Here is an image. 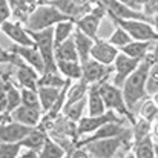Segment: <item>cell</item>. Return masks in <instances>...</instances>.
Instances as JSON below:
<instances>
[{
    "label": "cell",
    "instance_id": "obj_1",
    "mask_svg": "<svg viewBox=\"0 0 158 158\" xmlns=\"http://www.w3.org/2000/svg\"><path fill=\"white\" fill-rule=\"evenodd\" d=\"M152 52V51H151ZM151 52L149 55L140 61V64L137 66V69L126 78L124 85L121 86L126 103L129 106V109L134 112L135 106L141 103L149 94H148V77H149V69H151Z\"/></svg>",
    "mask_w": 158,
    "mask_h": 158
},
{
    "label": "cell",
    "instance_id": "obj_2",
    "mask_svg": "<svg viewBox=\"0 0 158 158\" xmlns=\"http://www.w3.org/2000/svg\"><path fill=\"white\" fill-rule=\"evenodd\" d=\"M63 20H72V19L63 14L58 8H55L51 3H39L26 19L25 26L28 31H42L46 28H52L58 22Z\"/></svg>",
    "mask_w": 158,
    "mask_h": 158
},
{
    "label": "cell",
    "instance_id": "obj_3",
    "mask_svg": "<svg viewBox=\"0 0 158 158\" xmlns=\"http://www.w3.org/2000/svg\"><path fill=\"white\" fill-rule=\"evenodd\" d=\"M98 86H100V94L103 97L106 109L117 112L118 115L127 118V121L131 124H134L135 123V115H134V112L129 109V106L126 103L123 89L118 88V86H115L110 80H106V81L98 83Z\"/></svg>",
    "mask_w": 158,
    "mask_h": 158
},
{
    "label": "cell",
    "instance_id": "obj_4",
    "mask_svg": "<svg viewBox=\"0 0 158 158\" xmlns=\"http://www.w3.org/2000/svg\"><path fill=\"white\" fill-rule=\"evenodd\" d=\"M31 37L35 42V46L43 57L45 72L46 71H58L57 58H55V40H54V26L42 31H29Z\"/></svg>",
    "mask_w": 158,
    "mask_h": 158
},
{
    "label": "cell",
    "instance_id": "obj_5",
    "mask_svg": "<svg viewBox=\"0 0 158 158\" xmlns=\"http://www.w3.org/2000/svg\"><path fill=\"white\" fill-rule=\"evenodd\" d=\"M115 26H121L127 34L132 37V40H151L157 42L158 32L154 28L152 22L148 20H120V19H112Z\"/></svg>",
    "mask_w": 158,
    "mask_h": 158
},
{
    "label": "cell",
    "instance_id": "obj_6",
    "mask_svg": "<svg viewBox=\"0 0 158 158\" xmlns=\"http://www.w3.org/2000/svg\"><path fill=\"white\" fill-rule=\"evenodd\" d=\"M12 68V80L20 88H29V89H39V78L40 72H37L31 64L23 61L17 54L14 61L11 63Z\"/></svg>",
    "mask_w": 158,
    "mask_h": 158
},
{
    "label": "cell",
    "instance_id": "obj_7",
    "mask_svg": "<svg viewBox=\"0 0 158 158\" xmlns=\"http://www.w3.org/2000/svg\"><path fill=\"white\" fill-rule=\"evenodd\" d=\"M140 61H141V60L134 58V57H129V55H126L124 52L120 51L118 55H117V58H115L114 63H112L114 71H112V75H110V81H112L115 86L121 88V86L124 85L126 78L137 69V66L140 64Z\"/></svg>",
    "mask_w": 158,
    "mask_h": 158
},
{
    "label": "cell",
    "instance_id": "obj_8",
    "mask_svg": "<svg viewBox=\"0 0 158 158\" xmlns=\"http://www.w3.org/2000/svg\"><path fill=\"white\" fill-rule=\"evenodd\" d=\"M100 3L105 6L107 17L112 19H120V20H148L152 22L151 17H148L143 11H137L132 9L129 6H126L124 3H121L120 0H100Z\"/></svg>",
    "mask_w": 158,
    "mask_h": 158
},
{
    "label": "cell",
    "instance_id": "obj_9",
    "mask_svg": "<svg viewBox=\"0 0 158 158\" xmlns=\"http://www.w3.org/2000/svg\"><path fill=\"white\" fill-rule=\"evenodd\" d=\"M105 15H107L105 6L98 2V3L92 5V9H91L88 14H85L83 17H80V19L75 22V26H77L80 31H83L85 34H88L89 37L97 39L98 28H100V23H102V20L105 19Z\"/></svg>",
    "mask_w": 158,
    "mask_h": 158
},
{
    "label": "cell",
    "instance_id": "obj_10",
    "mask_svg": "<svg viewBox=\"0 0 158 158\" xmlns=\"http://www.w3.org/2000/svg\"><path fill=\"white\" fill-rule=\"evenodd\" d=\"M124 117L118 115L114 110H106L102 115H86L83 117L78 123H77V135L78 137H85V135H91L94 134L97 129H100L105 123L107 121H114V120H121ZM127 120V118H126Z\"/></svg>",
    "mask_w": 158,
    "mask_h": 158
},
{
    "label": "cell",
    "instance_id": "obj_11",
    "mask_svg": "<svg viewBox=\"0 0 158 158\" xmlns=\"http://www.w3.org/2000/svg\"><path fill=\"white\" fill-rule=\"evenodd\" d=\"M83 66V80L89 85H95V83H102L106 80H110V75H112V64H103L94 58H89L86 61L81 63Z\"/></svg>",
    "mask_w": 158,
    "mask_h": 158
},
{
    "label": "cell",
    "instance_id": "obj_12",
    "mask_svg": "<svg viewBox=\"0 0 158 158\" xmlns=\"http://www.w3.org/2000/svg\"><path fill=\"white\" fill-rule=\"evenodd\" d=\"M0 32H3L8 39H11L12 43L15 45H25V46H34L35 42L34 39L31 37L29 31L26 29L25 23L19 22V20H6L3 25H2V29Z\"/></svg>",
    "mask_w": 158,
    "mask_h": 158
},
{
    "label": "cell",
    "instance_id": "obj_13",
    "mask_svg": "<svg viewBox=\"0 0 158 158\" xmlns=\"http://www.w3.org/2000/svg\"><path fill=\"white\" fill-rule=\"evenodd\" d=\"M32 129V126L14 121L12 118L0 121V143H20Z\"/></svg>",
    "mask_w": 158,
    "mask_h": 158
},
{
    "label": "cell",
    "instance_id": "obj_14",
    "mask_svg": "<svg viewBox=\"0 0 158 158\" xmlns=\"http://www.w3.org/2000/svg\"><path fill=\"white\" fill-rule=\"evenodd\" d=\"M129 121L126 118H121V120H114V121H107L105 123L100 129H97L94 134H91V137H86V138H81L77 141L78 146H83L92 140H98V138H109V137H117V135H121L124 134L129 126H126ZM131 124V123H129Z\"/></svg>",
    "mask_w": 158,
    "mask_h": 158
},
{
    "label": "cell",
    "instance_id": "obj_15",
    "mask_svg": "<svg viewBox=\"0 0 158 158\" xmlns=\"http://www.w3.org/2000/svg\"><path fill=\"white\" fill-rule=\"evenodd\" d=\"M9 51L14 54H17L23 61H26L28 64H31L37 72L43 74L45 72V61H43V57L39 51V48L34 45V46H25V45H15L12 43V46L9 48Z\"/></svg>",
    "mask_w": 158,
    "mask_h": 158
},
{
    "label": "cell",
    "instance_id": "obj_16",
    "mask_svg": "<svg viewBox=\"0 0 158 158\" xmlns=\"http://www.w3.org/2000/svg\"><path fill=\"white\" fill-rule=\"evenodd\" d=\"M118 52H120V49L117 46H114L109 40H102L97 37L94 42V46L91 49V58L110 66L114 63V60L117 58Z\"/></svg>",
    "mask_w": 158,
    "mask_h": 158
},
{
    "label": "cell",
    "instance_id": "obj_17",
    "mask_svg": "<svg viewBox=\"0 0 158 158\" xmlns=\"http://www.w3.org/2000/svg\"><path fill=\"white\" fill-rule=\"evenodd\" d=\"M11 118L14 121H19V123H23L26 126H39L42 117H43V110L40 107H31V106L26 105H20L17 109H14L11 114Z\"/></svg>",
    "mask_w": 158,
    "mask_h": 158
},
{
    "label": "cell",
    "instance_id": "obj_18",
    "mask_svg": "<svg viewBox=\"0 0 158 158\" xmlns=\"http://www.w3.org/2000/svg\"><path fill=\"white\" fill-rule=\"evenodd\" d=\"M154 45H155V42H151V40H132L126 46H123L120 51L124 52L126 55H129V57L144 60L149 55V52L152 51Z\"/></svg>",
    "mask_w": 158,
    "mask_h": 158
},
{
    "label": "cell",
    "instance_id": "obj_19",
    "mask_svg": "<svg viewBox=\"0 0 158 158\" xmlns=\"http://www.w3.org/2000/svg\"><path fill=\"white\" fill-rule=\"evenodd\" d=\"M74 37V42H75V48H77V52H78V58L80 61H86L91 58V49L94 46V42L95 39L89 37L88 34H85L83 31H80L77 26H75V31L72 34Z\"/></svg>",
    "mask_w": 158,
    "mask_h": 158
},
{
    "label": "cell",
    "instance_id": "obj_20",
    "mask_svg": "<svg viewBox=\"0 0 158 158\" xmlns=\"http://www.w3.org/2000/svg\"><path fill=\"white\" fill-rule=\"evenodd\" d=\"M86 100H88V106H86L88 107V115H102V114H105L106 110H107L105 102H103V97L100 94L98 83L89 86Z\"/></svg>",
    "mask_w": 158,
    "mask_h": 158
},
{
    "label": "cell",
    "instance_id": "obj_21",
    "mask_svg": "<svg viewBox=\"0 0 158 158\" xmlns=\"http://www.w3.org/2000/svg\"><path fill=\"white\" fill-rule=\"evenodd\" d=\"M57 69L60 74H63L66 78L75 81L83 77V66L80 60H58Z\"/></svg>",
    "mask_w": 158,
    "mask_h": 158
},
{
    "label": "cell",
    "instance_id": "obj_22",
    "mask_svg": "<svg viewBox=\"0 0 158 158\" xmlns=\"http://www.w3.org/2000/svg\"><path fill=\"white\" fill-rule=\"evenodd\" d=\"M46 138H48V132H46L45 129L35 126V127L20 141V144H22V148H28V149H34V151H39V152H40V149L43 148V144H45V141H46Z\"/></svg>",
    "mask_w": 158,
    "mask_h": 158
},
{
    "label": "cell",
    "instance_id": "obj_23",
    "mask_svg": "<svg viewBox=\"0 0 158 158\" xmlns=\"http://www.w3.org/2000/svg\"><path fill=\"white\" fill-rule=\"evenodd\" d=\"M154 146H155V143L152 141V134L148 135V137H143V138H140V140H134V143H132L134 157H137V158H154L155 157Z\"/></svg>",
    "mask_w": 158,
    "mask_h": 158
},
{
    "label": "cell",
    "instance_id": "obj_24",
    "mask_svg": "<svg viewBox=\"0 0 158 158\" xmlns=\"http://www.w3.org/2000/svg\"><path fill=\"white\" fill-rule=\"evenodd\" d=\"M63 88H51V86H39L37 92H39V98H40V105H42V110L43 114H46L54 103L57 102L60 92Z\"/></svg>",
    "mask_w": 158,
    "mask_h": 158
},
{
    "label": "cell",
    "instance_id": "obj_25",
    "mask_svg": "<svg viewBox=\"0 0 158 158\" xmlns=\"http://www.w3.org/2000/svg\"><path fill=\"white\" fill-rule=\"evenodd\" d=\"M151 69H149V77H148V94L149 97L152 94L158 92V40L155 42L152 52H151Z\"/></svg>",
    "mask_w": 158,
    "mask_h": 158
},
{
    "label": "cell",
    "instance_id": "obj_26",
    "mask_svg": "<svg viewBox=\"0 0 158 158\" xmlns=\"http://www.w3.org/2000/svg\"><path fill=\"white\" fill-rule=\"evenodd\" d=\"M72 80L66 78L63 74H60L58 71H46L43 74H40L39 78V86H51V88H64L66 85H69Z\"/></svg>",
    "mask_w": 158,
    "mask_h": 158
},
{
    "label": "cell",
    "instance_id": "obj_27",
    "mask_svg": "<svg viewBox=\"0 0 158 158\" xmlns=\"http://www.w3.org/2000/svg\"><path fill=\"white\" fill-rule=\"evenodd\" d=\"M6 92H8V106H6V114H11L14 109H17L22 105V89L20 86L11 78L6 80Z\"/></svg>",
    "mask_w": 158,
    "mask_h": 158
},
{
    "label": "cell",
    "instance_id": "obj_28",
    "mask_svg": "<svg viewBox=\"0 0 158 158\" xmlns=\"http://www.w3.org/2000/svg\"><path fill=\"white\" fill-rule=\"evenodd\" d=\"M88 106V100H86V97L85 98H81V100H77V102H74V103H71V105H66L63 107V115L64 117H68L71 121H74V123H78L83 117H85V112H86V107Z\"/></svg>",
    "mask_w": 158,
    "mask_h": 158
},
{
    "label": "cell",
    "instance_id": "obj_29",
    "mask_svg": "<svg viewBox=\"0 0 158 158\" xmlns=\"http://www.w3.org/2000/svg\"><path fill=\"white\" fill-rule=\"evenodd\" d=\"M55 58H57V61L58 60H80L74 37H69L68 40H64L63 43L55 46Z\"/></svg>",
    "mask_w": 158,
    "mask_h": 158
},
{
    "label": "cell",
    "instance_id": "obj_30",
    "mask_svg": "<svg viewBox=\"0 0 158 158\" xmlns=\"http://www.w3.org/2000/svg\"><path fill=\"white\" fill-rule=\"evenodd\" d=\"M75 31V22L74 20H63L58 22L54 26V40H55V46L63 43L64 40H68L69 37H72Z\"/></svg>",
    "mask_w": 158,
    "mask_h": 158
},
{
    "label": "cell",
    "instance_id": "obj_31",
    "mask_svg": "<svg viewBox=\"0 0 158 158\" xmlns=\"http://www.w3.org/2000/svg\"><path fill=\"white\" fill-rule=\"evenodd\" d=\"M89 83H86L83 78H80V80H75V83L74 85H71L69 86V89H68V97H66V105H71V103H74V102H77V100H81V98H85L86 95H88V91H89Z\"/></svg>",
    "mask_w": 158,
    "mask_h": 158
},
{
    "label": "cell",
    "instance_id": "obj_32",
    "mask_svg": "<svg viewBox=\"0 0 158 158\" xmlns=\"http://www.w3.org/2000/svg\"><path fill=\"white\" fill-rule=\"evenodd\" d=\"M61 158V157H66V149L60 144V143H57L54 138H51L49 135H48V138H46V141H45V144H43V148L40 149V158Z\"/></svg>",
    "mask_w": 158,
    "mask_h": 158
},
{
    "label": "cell",
    "instance_id": "obj_33",
    "mask_svg": "<svg viewBox=\"0 0 158 158\" xmlns=\"http://www.w3.org/2000/svg\"><path fill=\"white\" fill-rule=\"evenodd\" d=\"M131 127H132L134 140H140V138L148 137V135L152 134V121H149V120H146L140 115L135 118V123L131 124Z\"/></svg>",
    "mask_w": 158,
    "mask_h": 158
},
{
    "label": "cell",
    "instance_id": "obj_34",
    "mask_svg": "<svg viewBox=\"0 0 158 158\" xmlns=\"http://www.w3.org/2000/svg\"><path fill=\"white\" fill-rule=\"evenodd\" d=\"M114 46H117L118 49H121L123 46H126L129 42H132V37L127 34V31H124L121 26H117L115 31L110 34V37L107 39Z\"/></svg>",
    "mask_w": 158,
    "mask_h": 158
},
{
    "label": "cell",
    "instance_id": "obj_35",
    "mask_svg": "<svg viewBox=\"0 0 158 158\" xmlns=\"http://www.w3.org/2000/svg\"><path fill=\"white\" fill-rule=\"evenodd\" d=\"M158 115V106L155 105V102L151 98H144L143 103H141V107H140V117L149 120V121H154Z\"/></svg>",
    "mask_w": 158,
    "mask_h": 158
},
{
    "label": "cell",
    "instance_id": "obj_36",
    "mask_svg": "<svg viewBox=\"0 0 158 158\" xmlns=\"http://www.w3.org/2000/svg\"><path fill=\"white\" fill-rule=\"evenodd\" d=\"M22 89V105L31 106V107H40V98L37 89H29V88H20Z\"/></svg>",
    "mask_w": 158,
    "mask_h": 158
},
{
    "label": "cell",
    "instance_id": "obj_37",
    "mask_svg": "<svg viewBox=\"0 0 158 158\" xmlns=\"http://www.w3.org/2000/svg\"><path fill=\"white\" fill-rule=\"evenodd\" d=\"M20 151V143H0V158H17Z\"/></svg>",
    "mask_w": 158,
    "mask_h": 158
},
{
    "label": "cell",
    "instance_id": "obj_38",
    "mask_svg": "<svg viewBox=\"0 0 158 158\" xmlns=\"http://www.w3.org/2000/svg\"><path fill=\"white\" fill-rule=\"evenodd\" d=\"M11 17H12V9H11L9 0H0V29H2V25Z\"/></svg>",
    "mask_w": 158,
    "mask_h": 158
},
{
    "label": "cell",
    "instance_id": "obj_39",
    "mask_svg": "<svg viewBox=\"0 0 158 158\" xmlns=\"http://www.w3.org/2000/svg\"><path fill=\"white\" fill-rule=\"evenodd\" d=\"M141 2H143V12L152 19L158 12V0H141Z\"/></svg>",
    "mask_w": 158,
    "mask_h": 158
},
{
    "label": "cell",
    "instance_id": "obj_40",
    "mask_svg": "<svg viewBox=\"0 0 158 158\" xmlns=\"http://www.w3.org/2000/svg\"><path fill=\"white\" fill-rule=\"evenodd\" d=\"M8 106V92H6V80L0 83V114H6Z\"/></svg>",
    "mask_w": 158,
    "mask_h": 158
},
{
    "label": "cell",
    "instance_id": "obj_41",
    "mask_svg": "<svg viewBox=\"0 0 158 158\" xmlns=\"http://www.w3.org/2000/svg\"><path fill=\"white\" fill-rule=\"evenodd\" d=\"M15 58V54L11 52L9 49L5 51L3 48H0V64H11Z\"/></svg>",
    "mask_w": 158,
    "mask_h": 158
},
{
    "label": "cell",
    "instance_id": "obj_42",
    "mask_svg": "<svg viewBox=\"0 0 158 158\" xmlns=\"http://www.w3.org/2000/svg\"><path fill=\"white\" fill-rule=\"evenodd\" d=\"M20 158H40V152L39 151H34V149H28V148H22L20 151Z\"/></svg>",
    "mask_w": 158,
    "mask_h": 158
},
{
    "label": "cell",
    "instance_id": "obj_43",
    "mask_svg": "<svg viewBox=\"0 0 158 158\" xmlns=\"http://www.w3.org/2000/svg\"><path fill=\"white\" fill-rule=\"evenodd\" d=\"M121 3H124L126 6L137 9V11H143V2L141 0H120Z\"/></svg>",
    "mask_w": 158,
    "mask_h": 158
},
{
    "label": "cell",
    "instance_id": "obj_44",
    "mask_svg": "<svg viewBox=\"0 0 158 158\" xmlns=\"http://www.w3.org/2000/svg\"><path fill=\"white\" fill-rule=\"evenodd\" d=\"M11 77H12V68H11V64H9L8 69L0 68V83L5 81V80H8V78H11Z\"/></svg>",
    "mask_w": 158,
    "mask_h": 158
},
{
    "label": "cell",
    "instance_id": "obj_45",
    "mask_svg": "<svg viewBox=\"0 0 158 158\" xmlns=\"http://www.w3.org/2000/svg\"><path fill=\"white\" fill-rule=\"evenodd\" d=\"M152 138H157L158 140V121H152Z\"/></svg>",
    "mask_w": 158,
    "mask_h": 158
},
{
    "label": "cell",
    "instance_id": "obj_46",
    "mask_svg": "<svg viewBox=\"0 0 158 158\" xmlns=\"http://www.w3.org/2000/svg\"><path fill=\"white\" fill-rule=\"evenodd\" d=\"M152 23H154V28L157 29V32H158V12L152 17Z\"/></svg>",
    "mask_w": 158,
    "mask_h": 158
},
{
    "label": "cell",
    "instance_id": "obj_47",
    "mask_svg": "<svg viewBox=\"0 0 158 158\" xmlns=\"http://www.w3.org/2000/svg\"><path fill=\"white\" fill-rule=\"evenodd\" d=\"M151 97H152V100H154V102H155V105L158 106V92H155V94H152V95H151Z\"/></svg>",
    "mask_w": 158,
    "mask_h": 158
},
{
    "label": "cell",
    "instance_id": "obj_48",
    "mask_svg": "<svg viewBox=\"0 0 158 158\" xmlns=\"http://www.w3.org/2000/svg\"><path fill=\"white\" fill-rule=\"evenodd\" d=\"M154 152H155V157L158 158V141L155 143V146H154Z\"/></svg>",
    "mask_w": 158,
    "mask_h": 158
},
{
    "label": "cell",
    "instance_id": "obj_49",
    "mask_svg": "<svg viewBox=\"0 0 158 158\" xmlns=\"http://www.w3.org/2000/svg\"><path fill=\"white\" fill-rule=\"evenodd\" d=\"M98 2H100V0H91V3H92V5H95V3H98Z\"/></svg>",
    "mask_w": 158,
    "mask_h": 158
},
{
    "label": "cell",
    "instance_id": "obj_50",
    "mask_svg": "<svg viewBox=\"0 0 158 158\" xmlns=\"http://www.w3.org/2000/svg\"><path fill=\"white\" fill-rule=\"evenodd\" d=\"M45 2H48V0H39V3H45Z\"/></svg>",
    "mask_w": 158,
    "mask_h": 158
}]
</instances>
